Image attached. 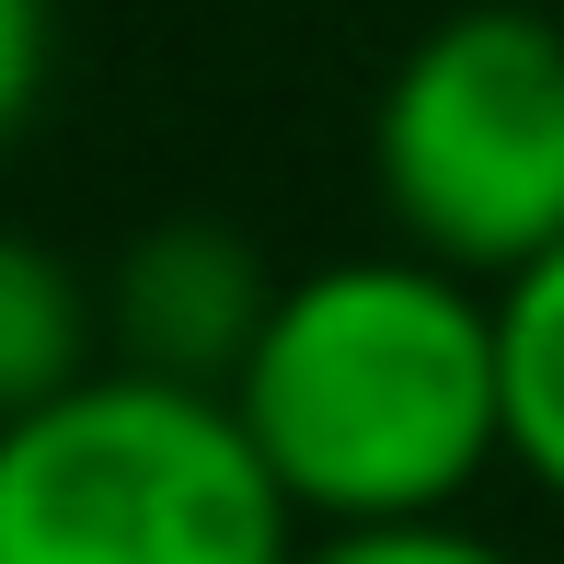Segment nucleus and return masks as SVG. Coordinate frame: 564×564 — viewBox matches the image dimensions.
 <instances>
[{
  "label": "nucleus",
  "instance_id": "obj_1",
  "mask_svg": "<svg viewBox=\"0 0 564 564\" xmlns=\"http://www.w3.org/2000/svg\"><path fill=\"white\" fill-rule=\"evenodd\" d=\"M230 415L312 530L460 519L507 460L496 289L415 242L300 265L230 380Z\"/></svg>",
  "mask_w": 564,
  "mask_h": 564
},
{
  "label": "nucleus",
  "instance_id": "obj_2",
  "mask_svg": "<svg viewBox=\"0 0 564 564\" xmlns=\"http://www.w3.org/2000/svg\"><path fill=\"white\" fill-rule=\"evenodd\" d=\"M300 507L230 392L93 369L0 426V564H289Z\"/></svg>",
  "mask_w": 564,
  "mask_h": 564
},
{
  "label": "nucleus",
  "instance_id": "obj_3",
  "mask_svg": "<svg viewBox=\"0 0 564 564\" xmlns=\"http://www.w3.org/2000/svg\"><path fill=\"white\" fill-rule=\"evenodd\" d=\"M369 185L392 242L460 276H519L564 242V23L460 0L392 58L369 105Z\"/></svg>",
  "mask_w": 564,
  "mask_h": 564
},
{
  "label": "nucleus",
  "instance_id": "obj_4",
  "mask_svg": "<svg viewBox=\"0 0 564 564\" xmlns=\"http://www.w3.org/2000/svg\"><path fill=\"white\" fill-rule=\"evenodd\" d=\"M276 289L289 276L265 265L242 219H150L139 242L105 265V357L116 369H150V380H196V392H230L242 380L253 335H265Z\"/></svg>",
  "mask_w": 564,
  "mask_h": 564
},
{
  "label": "nucleus",
  "instance_id": "obj_5",
  "mask_svg": "<svg viewBox=\"0 0 564 564\" xmlns=\"http://www.w3.org/2000/svg\"><path fill=\"white\" fill-rule=\"evenodd\" d=\"M105 369V289L46 230L0 219V426Z\"/></svg>",
  "mask_w": 564,
  "mask_h": 564
},
{
  "label": "nucleus",
  "instance_id": "obj_6",
  "mask_svg": "<svg viewBox=\"0 0 564 564\" xmlns=\"http://www.w3.org/2000/svg\"><path fill=\"white\" fill-rule=\"evenodd\" d=\"M496 380H507V473L564 507V242L496 276Z\"/></svg>",
  "mask_w": 564,
  "mask_h": 564
},
{
  "label": "nucleus",
  "instance_id": "obj_7",
  "mask_svg": "<svg viewBox=\"0 0 564 564\" xmlns=\"http://www.w3.org/2000/svg\"><path fill=\"white\" fill-rule=\"evenodd\" d=\"M289 564H519L473 519H369V530H300Z\"/></svg>",
  "mask_w": 564,
  "mask_h": 564
},
{
  "label": "nucleus",
  "instance_id": "obj_8",
  "mask_svg": "<svg viewBox=\"0 0 564 564\" xmlns=\"http://www.w3.org/2000/svg\"><path fill=\"white\" fill-rule=\"evenodd\" d=\"M46 82H58V0H0V150L35 127Z\"/></svg>",
  "mask_w": 564,
  "mask_h": 564
}]
</instances>
